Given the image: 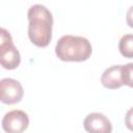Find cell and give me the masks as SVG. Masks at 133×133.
Here are the masks:
<instances>
[{
    "mask_svg": "<svg viewBox=\"0 0 133 133\" xmlns=\"http://www.w3.org/2000/svg\"><path fill=\"white\" fill-rule=\"evenodd\" d=\"M28 37L30 42L38 47H47L52 39L53 16L52 12L42 4L31 5L27 11Z\"/></svg>",
    "mask_w": 133,
    "mask_h": 133,
    "instance_id": "1",
    "label": "cell"
},
{
    "mask_svg": "<svg viewBox=\"0 0 133 133\" xmlns=\"http://www.w3.org/2000/svg\"><path fill=\"white\" fill-rule=\"evenodd\" d=\"M91 53V44L83 36L66 34L61 36L55 46V54L61 61H85L90 57Z\"/></svg>",
    "mask_w": 133,
    "mask_h": 133,
    "instance_id": "2",
    "label": "cell"
},
{
    "mask_svg": "<svg viewBox=\"0 0 133 133\" xmlns=\"http://www.w3.org/2000/svg\"><path fill=\"white\" fill-rule=\"evenodd\" d=\"M21 55L14 45L9 31L5 28L0 30V63L5 70H15L20 65Z\"/></svg>",
    "mask_w": 133,
    "mask_h": 133,
    "instance_id": "3",
    "label": "cell"
},
{
    "mask_svg": "<svg viewBox=\"0 0 133 133\" xmlns=\"http://www.w3.org/2000/svg\"><path fill=\"white\" fill-rule=\"evenodd\" d=\"M28 126V114L20 109H14L6 112L2 118V129L5 133H23Z\"/></svg>",
    "mask_w": 133,
    "mask_h": 133,
    "instance_id": "4",
    "label": "cell"
},
{
    "mask_svg": "<svg viewBox=\"0 0 133 133\" xmlns=\"http://www.w3.org/2000/svg\"><path fill=\"white\" fill-rule=\"evenodd\" d=\"M24 96L21 83L12 78H3L0 81V100L3 104L12 105L19 103Z\"/></svg>",
    "mask_w": 133,
    "mask_h": 133,
    "instance_id": "5",
    "label": "cell"
},
{
    "mask_svg": "<svg viewBox=\"0 0 133 133\" xmlns=\"http://www.w3.org/2000/svg\"><path fill=\"white\" fill-rule=\"evenodd\" d=\"M83 127L87 133H111L112 124L110 119L103 113L91 112L88 113L84 121Z\"/></svg>",
    "mask_w": 133,
    "mask_h": 133,
    "instance_id": "6",
    "label": "cell"
},
{
    "mask_svg": "<svg viewBox=\"0 0 133 133\" xmlns=\"http://www.w3.org/2000/svg\"><path fill=\"white\" fill-rule=\"evenodd\" d=\"M101 83L108 89L121 88L124 85L122 79V64H114L106 69L101 76Z\"/></svg>",
    "mask_w": 133,
    "mask_h": 133,
    "instance_id": "7",
    "label": "cell"
},
{
    "mask_svg": "<svg viewBox=\"0 0 133 133\" xmlns=\"http://www.w3.org/2000/svg\"><path fill=\"white\" fill-rule=\"evenodd\" d=\"M118 51L125 58H133V34H125L118 42Z\"/></svg>",
    "mask_w": 133,
    "mask_h": 133,
    "instance_id": "8",
    "label": "cell"
},
{
    "mask_svg": "<svg viewBox=\"0 0 133 133\" xmlns=\"http://www.w3.org/2000/svg\"><path fill=\"white\" fill-rule=\"evenodd\" d=\"M123 84L133 88V62L122 64Z\"/></svg>",
    "mask_w": 133,
    "mask_h": 133,
    "instance_id": "9",
    "label": "cell"
},
{
    "mask_svg": "<svg viewBox=\"0 0 133 133\" xmlns=\"http://www.w3.org/2000/svg\"><path fill=\"white\" fill-rule=\"evenodd\" d=\"M125 125L126 127L133 132V107H131L125 115Z\"/></svg>",
    "mask_w": 133,
    "mask_h": 133,
    "instance_id": "10",
    "label": "cell"
},
{
    "mask_svg": "<svg viewBox=\"0 0 133 133\" xmlns=\"http://www.w3.org/2000/svg\"><path fill=\"white\" fill-rule=\"evenodd\" d=\"M126 22L130 28H133V5L130 6L126 12Z\"/></svg>",
    "mask_w": 133,
    "mask_h": 133,
    "instance_id": "11",
    "label": "cell"
}]
</instances>
